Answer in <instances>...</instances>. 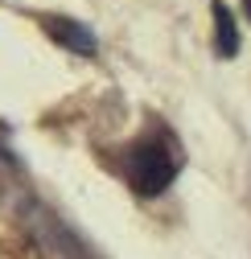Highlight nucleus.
Masks as SVG:
<instances>
[{
  "label": "nucleus",
  "instance_id": "obj_1",
  "mask_svg": "<svg viewBox=\"0 0 251 259\" xmlns=\"http://www.w3.org/2000/svg\"><path fill=\"white\" fill-rule=\"evenodd\" d=\"M177 177V156L169 152L165 140H144L128 152V181L136 193L144 198H156V193H165Z\"/></svg>",
  "mask_w": 251,
  "mask_h": 259
},
{
  "label": "nucleus",
  "instance_id": "obj_3",
  "mask_svg": "<svg viewBox=\"0 0 251 259\" xmlns=\"http://www.w3.org/2000/svg\"><path fill=\"white\" fill-rule=\"evenodd\" d=\"M214 21H218V54L231 58V54H235V46H239V37H235V21H231L227 5H214Z\"/></svg>",
  "mask_w": 251,
  "mask_h": 259
},
{
  "label": "nucleus",
  "instance_id": "obj_2",
  "mask_svg": "<svg viewBox=\"0 0 251 259\" xmlns=\"http://www.w3.org/2000/svg\"><path fill=\"white\" fill-rule=\"evenodd\" d=\"M46 33L54 41H62L66 50H78V54H95V33L78 21H66V17H46Z\"/></svg>",
  "mask_w": 251,
  "mask_h": 259
},
{
  "label": "nucleus",
  "instance_id": "obj_4",
  "mask_svg": "<svg viewBox=\"0 0 251 259\" xmlns=\"http://www.w3.org/2000/svg\"><path fill=\"white\" fill-rule=\"evenodd\" d=\"M243 9H247V21H251V0H243Z\"/></svg>",
  "mask_w": 251,
  "mask_h": 259
}]
</instances>
